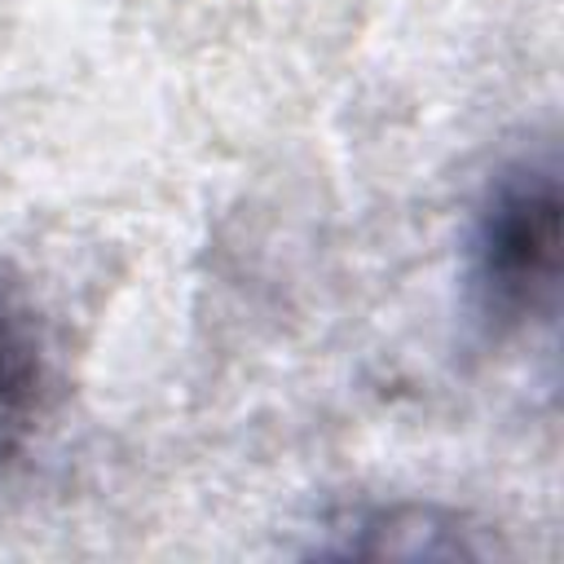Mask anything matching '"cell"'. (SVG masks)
<instances>
[{"instance_id":"1","label":"cell","mask_w":564,"mask_h":564,"mask_svg":"<svg viewBox=\"0 0 564 564\" xmlns=\"http://www.w3.org/2000/svg\"><path fill=\"white\" fill-rule=\"evenodd\" d=\"M560 286V176L542 154L502 167L476 212L467 242V291L494 335L533 326Z\"/></svg>"},{"instance_id":"2","label":"cell","mask_w":564,"mask_h":564,"mask_svg":"<svg viewBox=\"0 0 564 564\" xmlns=\"http://www.w3.org/2000/svg\"><path fill=\"white\" fill-rule=\"evenodd\" d=\"M48 401V344L22 282L0 269V463H9Z\"/></svg>"}]
</instances>
